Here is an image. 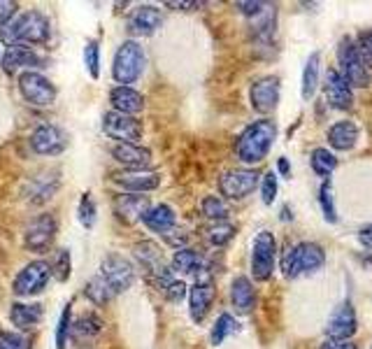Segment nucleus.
Here are the masks:
<instances>
[{"mask_svg": "<svg viewBox=\"0 0 372 349\" xmlns=\"http://www.w3.org/2000/svg\"><path fill=\"white\" fill-rule=\"evenodd\" d=\"M51 35L49 16L40 10H29L24 14H16L10 24L0 26V42L7 47L12 45H44Z\"/></svg>", "mask_w": 372, "mask_h": 349, "instance_id": "1", "label": "nucleus"}, {"mask_svg": "<svg viewBox=\"0 0 372 349\" xmlns=\"http://www.w3.org/2000/svg\"><path fill=\"white\" fill-rule=\"evenodd\" d=\"M274 140H277V124L270 119H259L247 126L235 142L237 159L247 165L261 163L270 154Z\"/></svg>", "mask_w": 372, "mask_h": 349, "instance_id": "2", "label": "nucleus"}, {"mask_svg": "<svg viewBox=\"0 0 372 349\" xmlns=\"http://www.w3.org/2000/svg\"><path fill=\"white\" fill-rule=\"evenodd\" d=\"M326 266V249L319 242H298L281 254V273L289 279L314 275Z\"/></svg>", "mask_w": 372, "mask_h": 349, "instance_id": "3", "label": "nucleus"}, {"mask_svg": "<svg viewBox=\"0 0 372 349\" xmlns=\"http://www.w3.org/2000/svg\"><path fill=\"white\" fill-rule=\"evenodd\" d=\"M145 70V49L135 40L121 42L112 61V77L119 86H130L143 77Z\"/></svg>", "mask_w": 372, "mask_h": 349, "instance_id": "4", "label": "nucleus"}, {"mask_svg": "<svg viewBox=\"0 0 372 349\" xmlns=\"http://www.w3.org/2000/svg\"><path fill=\"white\" fill-rule=\"evenodd\" d=\"M338 73L349 82V86H358V89H366L370 84V70L363 61L361 51L356 47L353 38H342L340 40V47H338Z\"/></svg>", "mask_w": 372, "mask_h": 349, "instance_id": "5", "label": "nucleus"}, {"mask_svg": "<svg viewBox=\"0 0 372 349\" xmlns=\"http://www.w3.org/2000/svg\"><path fill=\"white\" fill-rule=\"evenodd\" d=\"M274 266H277V240L270 231H261L252 247V275L256 282H268Z\"/></svg>", "mask_w": 372, "mask_h": 349, "instance_id": "6", "label": "nucleus"}, {"mask_svg": "<svg viewBox=\"0 0 372 349\" xmlns=\"http://www.w3.org/2000/svg\"><path fill=\"white\" fill-rule=\"evenodd\" d=\"M49 279H51V266L47 261H31L14 277L12 291L19 298H31V296H38L47 289Z\"/></svg>", "mask_w": 372, "mask_h": 349, "instance_id": "7", "label": "nucleus"}, {"mask_svg": "<svg viewBox=\"0 0 372 349\" xmlns=\"http://www.w3.org/2000/svg\"><path fill=\"white\" fill-rule=\"evenodd\" d=\"M100 277L108 282L112 293H123V291L130 289L133 282H135V268H133V264L126 256L112 251V254H108L103 259Z\"/></svg>", "mask_w": 372, "mask_h": 349, "instance_id": "8", "label": "nucleus"}, {"mask_svg": "<svg viewBox=\"0 0 372 349\" xmlns=\"http://www.w3.org/2000/svg\"><path fill=\"white\" fill-rule=\"evenodd\" d=\"M19 91L33 108H49L56 100V86L35 70H26L19 75Z\"/></svg>", "mask_w": 372, "mask_h": 349, "instance_id": "9", "label": "nucleus"}, {"mask_svg": "<svg viewBox=\"0 0 372 349\" xmlns=\"http://www.w3.org/2000/svg\"><path fill=\"white\" fill-rule=\"evenodd\" d=\"M103 130L108 137L119 140V145H138V140H143V133H145L143 121L114 110L103 115Z\"/></svg>", "mask_w": 372, "mask_h": 349, "instance_id": "10", "label": "nucleus"}, {"mask_svg": "<svg viewBox=\"0 0 372 349\" xmlns=\"http://www.w3.org/2000/svg\"><path fill=\"white\" fill-rule=\"evenodd\" d=\"M259 182H261V174L254 168H235L221 174L219 189H221V196H226L230 200H242L249 194H254Z\"/></svg>", "mask_w": 372, "mask_h": 349, "instance_id": "11", "label": "nucleus"}, {"mask_svg": "<svg viewBox=\"0 0 372 349\" xmlns=\"http://www.w3.org/2000/svg\"><path fill=\"white\" fill-rule=\"evenodd\" d=\"M356 328H358L356 308H353L351 301H342L329 317L326 335H329V340H335V343H349V338H353Z\"/></svg>", "mask_w": 372, "mask_h": 349, "instance_id": "12", "label": "nucleus"}, {"mask_svg": "<svg viewBox=\"0 0 372 349\" xmlns=\"http://www.w3.org/2000/svg\"><path fill=\"white\" fill-rule=\"evenodd\" d=\"M56 229H58V226H56L54 214H40V217H35V219L29 226H26V231H24V244L31 251L44 254V251L51 247L54 238H56Z\"/></svg>", "mask_w": 372, "mask_h": 349, "instance_id": "13", "label": "nucleus"}, {"mask_svg": "<svg viewBox=\"0 0 372 349\" xmlns=\"http://www.w3.org/2000/svg\"><path fill=\"white\" fill-rule=\"evenodd\" d=\"M215 298H217V289H215V282H212V275L202 270L196 277V284L189 289V310H191V319L196 321V324L205 321Z\"/></svg>", "mask_w": 372, "mask_h": 349, "instance_id": "14", "label": "nucleus"}, {"mask_svg": "<svg viewBox=\"0 0 372 349\" xmlns=\"http://www.w3.org/2000/svg\"><path fill=\"white\" fill-rule=\"evenodd\" d=\"M279 95H281V82L277 75L261 77L249 89L252 108L259 112V115H270V112H274V108L279 105Z\"/></svg>", "mask_w": 372, "mask_h": 349, "instance_id": "15", "label": "nucleus"}, {"mask_svg": "<svg viewBox=\"0 0 372 349\" xmlns=\"http://www.w3.org/2000/svg\"><path fill=\"white\" fill-rule=\"evenodd\" d=\"M68 147L66 133L54 124H42L31 133V150L42 156H56Z\"/></svg>", "mask_w": 372, "mask_h": 349, "instance_id": "16", "label": "nucleus"}, {"mask_svg": "<svg viewBox=\"0 0 372 349\" xmlns=\"http://www.w3.org/2000/svg\"><path fill=\"white\" fill-rule=\"evenodd\" d=\"M324 95L333 110H349L353 103V89L335 68H331L329 73H326Z\"/></svg>", "mask_w": 372, "mask_h": 349, "instance_id": "17", "label": "nucleus"}, {"mask_svg": "<svg viewBox=\"0 0 372 349\" xmlns=\"http://www.w3.org/2000/svg\"><path fill=\"white\" fill-rule=\"evenodd\" d=\"M112 182L119 184L128 194H147L161 187V174L149 170H128V172H114Z\"/></svg>", "mask_w": 372, "mask_h": 349, "instance_id": "18", "label": "nucleus"}, {"mask_svg": "<svg viewBox=\"0 0 372 349\" xmlns=\"http://www.w3.org/2000/svg\"><path fill=\"white\" fill-rule=\"evenodd\" d=\"M161 24H163V16L154 5H138L128 16V31L133 35H143V38L154 35L161 28Z\"/></svg>", "mask_w": 372, "mask_h": 349, "instance_id": "19", "label": "nucleus"}, {"mask_svg": "<svg viewBox=\"0 0 372 349\" xmlns=\"http://www.w3.org/2000/svg\"><path fill=\"white\" fill-rule=\"evenodd\" d=\"M0 66H3L5 75H14L16 70H21V68H42V58L35 54L33 47L12 45L5 49L3 58H0Z\"/></svg>", "mask_w": 372, "mask_h": 349, "instance_id": "20", "label": "nucleus"}, {"mask_svg": "<svg viewBox=\"0 0 372 349\" xmlns=\"http://www.w3.org/2000/svg\"><path fill=\"white\" fill-rule=\"evenodd\" d=\"M112 159L126 165L128 170H147L152 165V152L147 147H140V145H114L112 150Z\"/></svg>", "mask_w": 372, "mask_h": 349, "instance_id": "21", "label": "nucleus"}, {"mask_svg": "<svg viewBox=\"0 0 372 349\" xmlns=\"http://www.w3.org/2000/svg\"><path fill=\"white\" fill-rule=\"evenodd\" d=\"M358 135H361L358 126L353 124L351 119H342V121H335L333 126H329L326 140H329V145L333 147L335 152H349V150L356 147Z\"/></svg>", "mask_w": 372, "mask_h": 349, "instance_id": "22", "label": "nucleus"}, {"mask_svg": "<svg viewBox=\"0 0 372 349\" xmlns=\"http://www.w3.org/2000/svg\"><path fill=\"white\" fill-rule=\"evenodd\" d=\"M112 207H114V214H117L121 222L130 224V222L143 219V214L149 209V200L143 194H121L114 198Z\"/></svg>", "mask_w": 372, "mask_h": 349, "instance_id": "23", "label": "nucleus"}, {"mask_svg": "<svg viewBox=\"0 0 372 349\" xmlns=\"http://www.w3.org/2000/svg\"><path fill=\"white\" fill-rule=\"evenodd\" d=\"M105 328V319L100 314L95 312H86L82 317H77L70 326V340L75 345H84V343H91L93 338H98Z\"/></svg>", "mask_w": 372, "mask_h": 349, "instance_id": "24", "label": "nucleus"}, {"mask_svg": "<svg viewBox=\"0 0 372 349\" xmlns=\"http://www.w3.org/2000/svg\"><path fill=\"white\" fill-rule=\"evenodd\" d=\"M110 103H112L114 112L135 117L138 112H143V108H145V95L133 89V86H114L110 91Z\"/></svg>", "mask_w": 372, "mask_h": 349, "instance_id": "25", "label": "nucleus"}, {"mask_svg": "<svg viewBox=\"0 0 372 349\" xmlns=\"http://www.w3.org/2000/svg\"><path fill=\"white\" fill-rule=\"evenodd\" d=\"M230 303H233V310L237 314H252L256 308V289L249 277H235L233 284H230Z\"/></svg>", "mask_w": 372, "mask_h": 349, "instance_id": "26", "label": "nucleus"}, {"mask_svg": "<svg viewBox=\"0 0 372 349\" xmlns=\"http://www.w3.org/2000/svg\"><path fill=\"white\" fill-rule=\"evenodd\" d=\"M143 222L149 231H154V233H170L172 231V226L177 222V214H175V209L170 205H154V207H149L147 212L143 214Z\"/></svg>", "mask_w": 372, "mask_h": 349, "instance_id": "27", "label": "nucleus"}, {"mask_svg": "<svg viewBox=\"0 0 372 349\" xmlns=\"http://www.w3.org/2000/svg\"><path fill=\"white\" fill-rule=\"evenodd\" d=\"M44 317V310L40 303H12L10 308V321L12 326L19 330H29L33 326H38Z\"/></svg>", "mask_w": 372, "mask_h": 349, "instance_id": "28", "label": "nucleus"}, {"mask_svg": "<svg viewBox=\"0 0 372 349\" xmlns=\"http://www.w3.org/2000/svg\"><path fill=\"white\" fill-rule=\"evenodd\" d=\"M170 270L177 275H200L202 270H205V261H202V256L198 254L196 249L180 247L172 254Z\"/></svg>", "mask_w": 372, "mask_h": 349, "instance_id": "29", "label": "nucleus"}, {"mask_svg": "<svg viewBox=\"0 0 372 349\" xmlns=\"http://www.w3.org/2000/svg\"><path fill=\"white\" fill-rule=\"evenodd\" d=\"M274 28H277V12H274L272 5H265V10L261 14L254 16L252 21V35L256 42H270L272 35H274Z\"/></svg>", "mask_w": 372, "mask_h": 349, "instance_id": "30", "label": "nucleus"}, {"mask_svg": "<svg viewBox=\"0 0 372 349\" xmlns=\"http://www.w3.org/2000/svg\"><path fill=\"white\" fill-rule=\"evenodd\" d=\"M47 177H49V172H42V174H38V177L31 179V187H29L31 203H35V205L47 203V200L54 196V191L58 189V177H56V172L51 179H47Z\"/></svg>", "mask_w": 372, "mask_h": 349, "instance_id": "31", "label": "nucleus"}, {"mask_svg": "<svg viewBox=\"0 0 372 349\" xmlns=\"http://www.w3.org/2000/svg\"><path fill=\"white\" fill-rule=\"evenodd\" d=\"M309 165H312V170L324 182H329L335 168H338V159H335V154L331 150H326V147H316V150H312V154H309Z\"/></svg>", "mask_w": 372, "mask_h": 349, "instance_id": "32", "label": "nucleus"}, {"mask_svg": "<svg viewBox=\"0 0 372 349\" xmlns=\"http://www.w3.org/2000/svg\"><path fill=\"white\" fill-rule=\"evenodd\" d=\"M319 63H321V54L314 51V54H309L307 63L303 68V98L305 100H312L316 95V89H319Z\"/></svg>", "mask_w": 372, "mask_h": 349, "instance_id": "33", "label": "nucleus"}, {"mask_svg": "<svg viewBox=\"0 0 372 349\" xmlns=\"http://www.w3.org/2000/svg\"><path fill=\"white\" fill-rule=\"evenodd\" d=\"M240 330V324H237V319L233 317V314H219V319L215 321V326H212V333H210V340H212V345L219 347V345H224L226 340L237 333Z\"/></svg>", "mask_w": 372, "mask_h": 349, "instance_id": "34", "label": "nucleus"}, {"mask_svg": "<svg viewBox=\"0 0 372 349\" xmlns=\"http://www.w3.org/2000/svg\"><path fill=\"white\" fill-rule=\"evenodd\" d=\"M84 296L88 301H91L93 305H98V308H103V305H108L112 301V289L108 286V282L98 275V277H93V279H88L86 286H84Z\"/></svg>", "mask_w": 372, "mask_h": 349, "instance_id": "35", "label": "nucleus"}, {"mask_svg": "<svg viewBox=\"0 0 372 349\" xmlns=\"http://www.w3.org/2000/svg\"><path fill=\"white\" fill-rule=\"evenodd\" d=\"M319 207H321L324 212V219L329 224H338V207H335V189L329 182H324L321 187H319Z\"/></svg>", "mask_w": 372, "mask_h": 349, "instance_id": "36", "label": "nucleus"}, {"mask_svg": "<svg viewBox=\"0 0 372 349\" xmlns=\"http://www.w3.org/2000/svg\"><path fill=\"white\" fill-rule=\"evenodd\" d=\"M205 238L212 247H224V244H228L235 238V226L228 222H217L205 231Z\"/></svg>", "mask_w": 372, "mask_h": 349, "instance_id": "37", "label": "nucleus"}, {"mask_svg": "<svg viewBox=\"0 0 372 349\" xmlns=\"http://www.w3.org/2000/svg\"><path fill=\"white\" fill-rule=\"evenodd\" d=\"M200 209H202V214L212 222H226L228 214H230V209L221 196H205L200 203Z\"/></svg>", "mask_w": 372, "mask_h": 349, "instance_id": "38", "label": "nucleus"}, {"mask_svg": "<svg viewBox=\"0 0 372 349\" xmlns=\"http://www.w3.org/2000/svg\"><path fill=\"white\" fill-rule=\"evenodd\" d=\"M84 66L93 80L100 77V45L98 40H86L84 45Z\"/></svg>", "mask_w": 372, "mask_h": 349, "instance_id": "39", "label": "nucleus"}, {"mask_svg": "<svg viewBox=\"0 0 372 349\" xmlns=\"http://www.w3.org/2000/svg\"><path fill=\"white\" fill-rule=\"evenodd\" d=\"M70 326H73V303H68L58 317L56 324V349H66L70 338Z\"/></svg>", "mask_w": 372, "mask_h": 349, "instance_id": "40", "label": "nucleus"}, {"mask_svg": "<svg viewBox=\"0 0 372 349\" xmlns=\"http://www.w3.org/2000/svg\"><path fill=\"white\" fill-rule=\"evenodd\" d=\"M77 217H79V224H82L84 229H93V224H95V203H93L91 194H84L82 198H79Z\"/></svg>", "mask_w": 372, "mask_h": 349, "instance_id": "41", "label": "nucleus"}, {"mask_svg": "<svg viewBox=\"0 0 372 349\" xmlns=\"http://www.w3.org/2000/svg\"><path fill=\"white\" fill-rule=\"evenodd\" d=\"M51 275H56L58 282H66L70 277V251L68 249H58L51 261Z\"/></svg>", "mask_w": 372, "mask_h": 349, "instance_id": "42", "label": "nucleus"}, {"mask_svg": "<svg viewBox=\"0 0 372 349\" xmlns=\"http://www.w3.org/2000/svg\"><path fill=\"white\" fill-rule=\"evenodd\" d=\"M261 198H263V203L265 205H272L274 203V198H277V191H279V184H277V174H274L272 170H268L261 177Z\"/></svg>", "mask_w": 372, "mask_h": 349, "instance_id": "43", "label": "nucleus"}, {"mask_svg": "<svg viewBox=\"0 0 372 349\" xmlns=\"http://www.w3.org/2000/svg\"><path fill=\"white\" fill-rule=\"evenodd\" d=\"M0 349H31L29 340L12 330H0Z\"/></svg>", "mask_w": 372, "mask_h": 349, "instance_id": "44", "label": "nucleus"}, {"mask_svg": "<svg viewBox=\"0 0 372 349\" xmlns=\"http://www.w3.org/2000/svg\"><path fill=\"white\" fill-rule=\"evenodd\" d=\"M356 47H358V51H361L363 61H366L368 70H370V68H372V31H366V33L358 35Z\"/></svg>", "mask_w": 372, "mask_h": 349, "instance_id": "45", "label": "nucleus"}, {"mask_svg": "<svg viewBox=\"0 0 372 349\" xmlns=\"http://www.w3.org/2000/svg\"><path fill=\"white\" fill-rule=\"evenodd\" d=\"M163 293L170 303H182L184 296H186V284L182 282V279H172V282L163 289Z\"/></svg>", "mask_w": 372, "mask_h": 349, "instance_id": "46", "label": "nucleus"}, {"mask_svg": "<svg viewBox=\"0 0 372 349\" xmlns=\"http://www.w3.org/2000/svg\"><path fill=\"white\" fill-rule=\"evenodd\" d=\"M16 10H19V5L12 3V0H0V26L10 24L16 16Z\"/></svg>", "mask_w": 372, "mask_h": 349, "instance_id": "47", "label": "nucleus"}, {"mask_svg": "<svg viewBox=\"0 0 372 349\" xmlns=\"http://www.w3.org/2000/svg\"><path fill=\"white\" fill-rule=\"evenodd\" d=\"M235 7H237V10H240L242 14L252 16V19H254L256 14H261V12L265 10V3H259V0H256V3H237Z\"/></svg>", "mask_w": 372, "mask_h": 349, "instance_id": "48", "label": "nucleus"}, {"mask_svg": "<svg viewBox=\"0 0 372 349\" xmlns=\"http://www.w3.org/2000/svg\"><path fill=\"white\" fill-rule=\"evenodd\" d=\"M358 242L363 249H372V222L358 229Z\"/></svg>", "mask_w": 372, "mask_h": 349, "instance_id": "49", "label": "nucleus"}, {"mask_svg": "<svg viewBox=\"0 0 372 349\" xmlns=\"http://www.w3.org/2000/svg\"><path fill=\"white\" fill-rule=\"evenodd\" d=\"M277 170H279L281 177H291V163H289L286 156H279L277 159Z\"/></svg>", "mask_w": 372, "mask_h": 349, "instance_id": "50", "label": "nucleus"}, {"mask_svg": "<svg viewBox=\"0 0 372 349\" xmlns=\"http://www.w3.org/2000/svg\"><path fill=\"white\" fill-rule=\"evenodd\" d=\"M321 349H358V347L351 345V343H335V340H326V343L321 345Z\"/></svg>", "mask_w": 372, "mask_h": 349, "instance_id": "51", "label": "nucleus"}, {"mask_svg": "<svg viewBox=\"0 0 372 349\" xmlns=\"http://www.w3.org/2000/svg\"><path fill=\"white\" fill-rule=\"evenodd\" d=\"M165 7H172V10H198L200 3H172V0H167Z\"/></svg>", "mask_w": 372, "mask_h": 349, "instance_id": "52", "label": "nucleus"}]
</instances>
